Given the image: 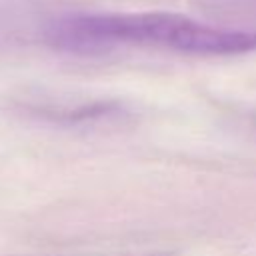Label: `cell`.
Listing matches in <instances>:
<instances>
[{
  "instance_id": "obj_3",
  "label": "cell",
  "mask_w": 256,
  "mask_h": 256,
  "mask_svg": "<svg viewBox=\"0 0 256 256\" xmlns=\"http://www.w3.org/2000/svg\"><path fill=\"white\" fill-rule=\"evenodd\" d=\"M30 12L14 0H0V44H10L28 36Z\"/></svg>"
},
{
  "instance_id": "obj_1",
  "label": "cell",
  "mask_w": 256,
  "mask_h": 256,
  "mask_svg": "<svg viewBox=\"0 0 256 256\" xmlns=\"http://www.w3.org/2000/svg\"><path fill=\"white\" fill-rule=\"evenodd\" d=\"M42 42L70 54L152 48L190 56L256 52V32L200 22L176 12H76L48 20Z\"/></svg>"
},
{
  "instance_id": "obj_2",
  "label": "cell",
  "mask_w": 256,
  "mask_h": 256,
  "mask_svg": "<svg viewBox=\"0 0 256 256\" xmlns=\"http://www.w3.org/2000/svg\"><path fill=\"white\" fill-rule=\"evenodd\" d=\"M202 6L214 18L242 22L240 30L256 32V0H202Z\"/></svg>"
}]
</instances>
